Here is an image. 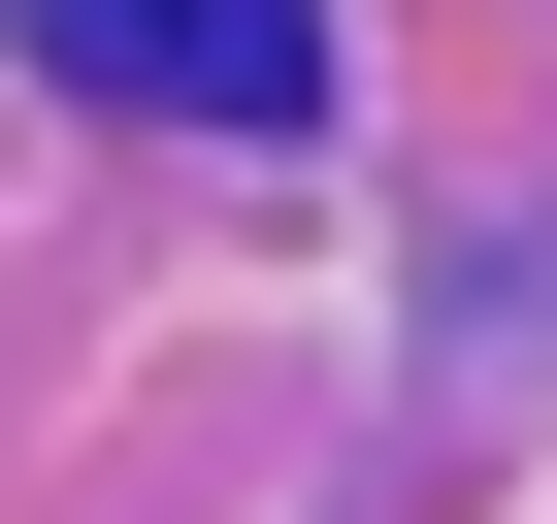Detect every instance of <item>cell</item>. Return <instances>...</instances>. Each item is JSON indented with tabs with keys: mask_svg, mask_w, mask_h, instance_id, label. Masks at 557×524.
Instances as JSON below:
<instances>
[{
	"mask_svg": "<svg viewBox=\"0 0 557 524\" xmlns=\"http://www.w3.org/2000/svg\"><path fill=\"white\" fill-rule=\"evenodd\" d=\"M34 66L132 132H296L329 99V0H34Z\"/></svg>",
	"mask_w": 557,
	"mask_h": 524,
	"instance_id": "cell-1",
	"label": "cell"
}]
</instances>
